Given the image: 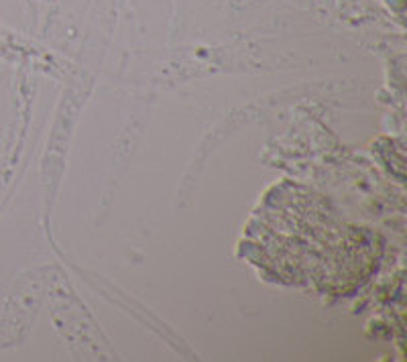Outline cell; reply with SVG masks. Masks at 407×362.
I'll list each match as a JSON object with an SVG mask.
<instances>
[]
</instances>
